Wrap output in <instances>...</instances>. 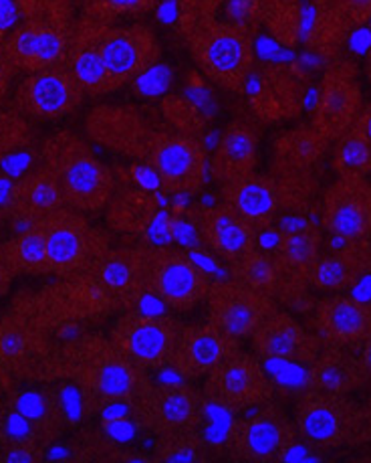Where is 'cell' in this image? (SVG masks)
<instances>
[{"label":"cell","instance_id":"6da1fadb","mask_svg":"<svg viewBox=\"0 0 371 463\" xmlns=\"http://www.w3.org/2000/svg\"><path fill=\"white\" fill-rule=\"evenodd\" d=\"M42 379L73 384L88 415L111 407H132L152 387L148 371L101 334H79L67 340L51 354Z\"/></svg>","mask_w":371,"mask_h":463},{"label":"cell","instance_id":"7a4b0ae2","mask_svg":"<svg viewBox=\"0 0 371 463\" xmlns=\"http://www.w3.org/2000/svg\"><path fill=\"white\" fill-rule=\"evenodd\" d=\"M41 162L53 170L67 207L85 214L99 213L114 196V175L81 136L69 130L49 136L41 146Z\"/></svg>","mask_w":371,"mask_h":463},{"label":"cell","instance_id":"3957f363","mask_svg":"<svg viewBox=\"0 0 371 463\" xmlns=\"http://www.w3.org/2000/svg\"><path fill=\"white\" fill-rule=\"evenodd\" d=\"M24 21L3 37L6 55L19 71H41L63 65L71 21L67 0H16Z\"/></svg>","mask_w":371,"mask_h":463},{"label":"cell","instance_id":"277c9868","mask_svg":"<svg viewBox=\"0 0 371 463\" xmlns=\"http://www.w3.org/2000/svg\"><path fill=\"white\" fill-rule=\"evenodd\" d=\"M190 53L210 81L228 91H243L255 65L253 33L246 24L202 19L184 27Z\"/></svg>","mask_w":371,"mask_h":463},{"label":"cell","instance_id":"5b68a950","mask_svg":"<svg viewBox=\"0 0 371 463\" xmlns=\"http://www.w3.org/2000/svg\"><path fill=\"white\" fill-rule=\"evenodd\" d=\"M45 237L47 276L73 279L88 273L103 253L109 251V241L101 231L89 225L85 213L61 207L37 221Z\"/></svg>","mask_w":371,"mask_h":463},{"label":"cell","instance_id":"8992f818","mask_svg":"<svg viewBox=\"0 0 371 463\" xmlns=\"http://www.w3.org/2000/svg\"><path fill=\"white\" fill-rule=\"evenodd\" d=\"M145 289L163 306L190 312L209 298L212 279L192 257L170 247L144 250Z\"/></svg>","mask_w":371,"mask_h":463},{"label":"cell","instance_id":"52a82bcc","mask_svg":"<svg viewBox=\"0 0 371 463\" xmlns=\"http://www.w3.org/2000/svg\"><path fill=\"white\" fill-rule=\"evenodd\" d=\"M53 350L51 336L31 316L19 307L0 312V387L11 391L42 379Z\"/></svg>","mask_w":371,"mask_h":463},{"label":"cell","instance_id":"ba28073f","mask_svg":"<svg viewBox=\"0 0 371 463\" xmlns=\"http://www.w3.org/2000/svg\"><path fill=\"white\" fill-rule=\"evenodd\" d=\"M295 427L309 448L335 449L357 439L364 413L348 397L309 391L295 407Z\"/></svg>","mask_w":371,"mask_h":463},{"label":"cell","instance_id":"9c48e42d","mask_svg":"<svg viewBox=\"0 0 371 463\" xmlns=\"http://www.w3.org/2000/svg\"><path fill=\"white\" fill-rule=\"evenodd\" d=\"M142 160L148 162L162 188L170 194L198 193L209 170L206 148L188 132L153 130Z\"/></svg>","mask_w":371,"mask_h":463},{"label":"cell","instance_id":"30bf717a","mask_svg":"<svg viewBox=\"0 0 371 463\" xmlns=\"http://www.w3.org/2000/svg\"><path fill=\"white\" fill-rule=\"evenodd\" d=\"M297 427L279 407L264 402L256 413L238 417L227 433V451L237 461H279L297 441Z\"/></svg>","mask_w":371,"mask_h":463},{"label":"cell","instance_id":"8fae6325","mask_svg":"<svg viewBox=\"0 0 371 463\" xmlns=\"http://www.w3.org/2000/svg\"><path fill=\"white\" fill-rule=\"evenodd\" d=\"M273 394V383L256 354L238 350L206 374L204 397L230 413L261 407L271 402Z\"/></svg>","mask_w":371,"mask_h":463},{"label":"cell","instance_id":"7c38bea8","mask_svg":"<svg viewBox=\"0 0 371 463\" xmlns=\"http://www.w3.org/2000/svg\"><path fill=\"white\" fill-rule=\"evenodd\" d=\"M135 421L155 437L200 429L204 397L186 383L152 384L134 405Z\"/></svg>","mask_w":371,"mask_h":463},{"label":"cell","instance_id":"4fadbf2b","mask_svg":"<svg viewBox=\"0 0 371 463\" xmlns=\"http://www.w3.org/2000/svg\"><path fill=\"white\" fill-rule=\"evenodd\" d=\"M182 324L170 318V316H152V314H125L111 328L109 338L116 342L117 348L144 366L150 368L172 366L176 345Z\"/></svg>","mask_w":371,"mask_h":463},{"label":"cell","instance_id":"5bb4252c","mask_svg":"<svg viewBox=\"0 0 371 463\" xmlns=\"http://www.w3.org/2000/svg\"><path fill=\"white\" fill-rule=\"evenodd\" d=\"M85 91L65 65L27 73L14 91V109L31 119H61L81 108Z\"/></svg>","mask_w":371,"mask_h":463},{"label":"cell","instance_id":"9a60e30c","mask_svg":"<svg viewBox=\"0 0 371 463\" xmlns=\"http://www.w3.org/2000/svg\"><path fill=\"white\" fill-rule=\"evenodd\" d=\"M97 41L114 91L148 71L158 63L162 53L158 39L144 24L116 27L99 23Z\"/></svg>","mask_w":371,"mask_h":463},{"label":"cell","instance_id":"2e32d148","mask_svg":"<svg viewBox=\"0 0 371 463\" xmlns=\"http://www.w3.org/2000/svg\"><path fill=\"white\" fill-rule=\"evenodd\" d=\"M209 322L235 338H250L277 310L273 298L237 279L212 281L209 291Z\"/></svg>","mask_w":371,"mask_h":463},{"label":"cell","instance_id":"e0dca14e","mask_svg":"<svg viewBox=\"0 0 371 463\" xmlns=\"http://www.w3.org/2000/svg\"><path fill=\"white\" fill-rule=\"evenodd\" d=\"M361 90L353 63H333L319 90L313 128L329 142L348 132L361 111Z\"/></svg>","mask_w":371,"mask_h":463},{"label":"cell","instance_id":"ac0fdd59","mask_svg":"<svg viewBox=\"0 0 371 463\" xmlns=\"http://www.w3.org/2000/svg\"><path fill=\"white\" fill-rule=\"evenodd\" d=\"M323 225L343 241L371 237V183L366 176H339L325 194Z\"/></svg>","mask_w":371,"mask_h":463},{"label":"cell","instance_id":"d6986e66","mask_svg":"<svg viewBox=\"0 0 371 463\" xmlns=\"http://www.w3.org/2000/svg\"><path fill=\"white\" fill-rule=\"evenodd\" d=\"M238 350V338L210 322L182 326L172 366L182 379L196 381L209 374L222 360L237 354Z\"/></svg>","mask_w":371,"mask_h":463},{"label":"cell","instance_id":"ffe728a7","mask_svg":"<svg viewBox=\"0 0 371 463\" xmlns=\"http://www.w3.org/2000/svg\"><path fill=\"white\" fill-rule=\"evenodd\" d=\"M85 130L93 142L140 160L153 134V128L145 122L140 109L132 106L93 108L85 118Z\"/></svg>","mask_w":371,"mask_h":463},{"label":"cell","instance_id":"44dd1931","mask_svg":"<svg viewBox=\"0 0 371 463\" xmlns=\"http://www.w3.org/2000/svg\"><path fill=\"white\" fill-rule=\"evenodd\" d=\"M194 225L209 250L228 263L256 247L258 231L224 201L214 207L198 209Z\"/></svg>","mask_w":371,"mask_h":463},{"label":"cell","instance_id":"7402d4cb","mask_svg":"<svg viewBox=\"0 0 371 463\" xmlns=\"http://www.w3.org/2000/svg\"><path fill=\"white\" fill-rule=\"evenodd\" d=\"M253 350L258 358L313 363L319 354V338L307 332L292 316L274 310L253 336Z\"/></svg>","mask_w":371,"mask_h":463},{"label":"cell","instance_id":"603a6c76","mask_svg":"<svg viewBox=\"0 0 371 463\" xmlns=\"http://www.w3.org/2000/svg\"><path fill=\"white\" fill-rule=\"evenodd\" d=\"M61 207H67L61 184L53 170L39 162L37 166L29 168L11 184L6 214L32 225Z\"/></svg>","mask_w":371,"mask_h":463},{"label":"cell","instance_id":"cb8c5ba5","mask_svg":"<svg viewBox=\"0 0 371 463\" xmlns=\"http://www.w3.org/2000/svg\"><path fill=\"white\" fill-rule=\"evenodd\" d=\"M97 29L99 23L85 14L79 21L73 23L71 39H69L67 55L63 61V65L71 71L77 83L83 88L85 96L89 98H99L114 91V85H111L106 63H103L99 51Z\"/></svg>","mask_w":371,"mask_h":463},{"label":"cell","instance_id":"d4e9b609","mask_svg":"<svg viewBox=\"0 0 371 463\" xmlns=\"http://www.w3.org/2000/svg\"><path fill=\"white\" fill-rule=\"evenodd\" d=\"M315 328L329 346L364 345L371 336V306L348 296L325 298L317 306Z\"/></svg>","mask_w":371,"mask_h":463},{"label":"cell","instance_id":"484cf974","mask_svg":"<svg viewBox=\"0 0 371 463\" xmlns=\"http://www.w3.org/2000/svg\"><path fill=\"white\" fill-rule=\"evenodd\" d=\"M222 201L228 203L256 231H264L271 227L279 211L281 186L273 176L250 173L224 183Z\"/></svg>","mask_w":371,"mask_h":463},{"label":"cell","instance_id":"4316f807","mask_svg":"<svg viewBox=\"0 0 371 463\" xmlns=\"http://www.w3.org/2000/svg\"><path fill=\"white\" fill-rule=\"evenodd\" d=\"M83 276L91 279L109 299L132 302L145 289L144 250H109Z\"/></svg>","mask_w":371,"mask_h":463},{"label":"cell","instance_id":"83f0119b","mask_svg":"<svg viewBox=\"0 0 371 463\" xmlns=\"http://www.w3.org/2000/svg\"><path fill=\"white\" fill-rule=\"evenodd\" d=\"M258 142H261V130L255 122L243 118L230 122L212 154V175L224 184L228 180L255 173L258 165Z\"/></svg>","mask_w":371,"mask_h":463},{"label":"cell","instance_id":"f1b7e54d","mask_svg":"<svg viewBox=\"0 0 371 463\" xmlns=\"http://www.w3.org/2000/svg\"><path fill=\"white\" fill-rule=\"evenodd\" d=\"M8 402L32 429L37 441L47 448L63 433L67 413L63 401L55 387H41L32 391H8Z\"/></svg>","mask_w":371,"mask_h":463},{"label":"cell","instance_id":"f546056e","mask_svg":"<svg viewBox=\"0 0 371 463\" xmlns=\"http://www.w3.org/2000/svg\"><path fill=\"white\" fill-rule=\"evenodd\" d=\"M366 383L359 358L341 346H329L315 356L309 368V389L349 397Z\"/></svg>","mask_w":371,"mask_h":463},{"label":"cell","instance_id":"4dcf8cb0","mask_svg":"<svg viewBox=\"0 0 371 463\" xmlns=\"http://www.w3.org/2000/svg\"><path fill=\"white\" fill-rule=\"evenodd\" d=\"M357 243L361 241H351L349 250L319 253L309 269V284L323 291H343L356 284L369 263V253Z\"/></svg>","mask_w":371,"mask_h":463},{"label":"cell","instance_id":"1f68e13d","mask_svg":"<svg viewBox=\"0 0 371 463\" xmlns=\"http://www.w3.org/2000/svg\"><path fill=\"white\" fill-rule=\"evenodd\" d=\"M34 156V132L21 111L0 109V176L24 175Z\"/></svg>","mask_w":371,"mask_h":463},{"label":"cell","instance_id":"d6a6232c","mask_svg":"<svg viewBox=\"0 0 371 463\" xmlns=\"http://www.w3.org/2000/svg\"><path fill=\"white\" fill-rule=\"evenodd\" d=\"M319 253H321V235L313 227H303L284 233L279 239L273 260L281 276L307 281L311 265L315 263Z\"/></svg>","mask_w":371,"mask_h":463},{"label":"cell","instance_id":"836d02e7","mask_svg":"<svg viewBox=\"0 0 371 463\" xmlns=\"http://www.w3.org/2000/svg\"><path fill=\"white\" fill-rule=\"evenodd\" d=\"M0 251L16 276H47L45 237L37 222L27 225L21 233L0 243Z\"/></svg>","mask_w":371,"mask_h":463},{"label":"cell","instance_id":"e575fe53","mask_svg":"<svg viewBox=\"0 0 371 463\" xmlns=\"http://www.w3.org/2000/svg\"><path fill=\"white\" fill-rule=\"evenodd\" d=\"M327 144H329V140L323 138L313 126L297 128V130L283 134L277 140L274 160H277V166H281V170L297 173V170L313 165L325 152Z\"/></svg>","mask_w":371,"mask_h":463},{"label":"cell","instance_id":"d590c367","mask_svg":"<svg viewBox=\"0 0 371 463\" xmlns=\"http://www.w3.org/2000/svg\"><path fill=\"white\" fill-rule=\"evenodd\" d=\"M232 278L240 284L253 288L256 291H263V294L271 296L281 286V271L277 263L273 260V253H264L255 247L243 257H238L237 261H232Z\"/></svg>","mask_w":371,"mask_h":463},{"label":"cell","instance_id":"8d00e7d4","mask_svg":"<svg viewBox=\"0 0 371 463\" xmlns=\"http://www.w3.org/2000/svg\"><path fill=\"white\" fill-rule=\"evenodd\" d=\"M331 165L339 176H366L371 173V144L356 126L335 140Z\"/></svg>","mask_w":371,"mask_h":463},{"label":"cell","instance_id":"74e56055","mask_svg":"<svg viewBox=\"0 0 371 463\" xmlns=\"http://www.w3.org/2000/svg\"><path fill=\"white\" fill-rule=\"evenodd\" d=\"M292 77L284 71H269L261 77V85L255 93V109L263 118L287 116V109L295 99Z\"/></svg>","mask_w":371,"mask_h":463},{"label":"cell","instance_id":"f35d334b","mask_svg":"<svg viewBox=\"0 0 371 463\" xmlns=\"http://www.w3.org/2000/svg\"><path fill=\"white\" fill-rule=\"evenodd\" d=\"M206 445L198 429L190 431H176L168 435H160L153 448L155 461H200L204 458Z\"/></svg>","mask_w":371,"mask_h":463},{"label":"cell","instance_id":"ab89813d","mask_svg":"<svg viewBox=\"0 0 371 463\" xmlns=\"http://www.w3.org/2000/svg\"><path fill=\"white\" fill-rule=\"evenodd\" d=\"M158 0H83V14L106 24H114L124 16L150 13Z\"/></svg>","mask_w":371,"mask_h":463},{"label":"cell","instance_id":"60d3db41","mask_svg":"<svg viewBox=\"0 0 371 463\" xmlns=\"http://www.w3.org/2000/svg\"><path fill=\"white\" fill-rule=\"evenodd\" d=\"M182 29L202 19H212L224 0H178Z\"/></svg>","mask_w":371,"mask_h":463},{"label":"cell","instance_id":"b9f144b4","mask_svg":"<svg viewBox=\"0 0 371 463\" xmlns=\"http://www.w3.org/2000/svg\"><path fill=\"white\" fill-rule=\"evenodd\" d=\"M331 6H335L349 27L371 21V0H335Z\"/></svg>","mask_w":371,"mask_h":463},{"label":"cell","instance_id":"7bdbcfd3","mask_svg":"<svg viewBox=\"0 0 371 463\" xmlns=\"http://www.w3.org/2000/svg\"><path fill=\"white\" fill-rule=\"evenodd\" d=\"M16 73H19V70L13 65L11 57L6 55L3 41H0V101L5 99L8 90H11V83H13Z\"/></svg>","mask_w":371,"mask_h":463},{"label":"cell","instance_id":"ee69618b","mask_svg":"<svg viewBox=\"0 0 371 463\" xmlns=\"http://www.w3.org/2000/svg\"><path fill=\"white\" fill-rule=\"evenodd\" d=\"M16 278V273L13 271L11 265L5 260L3 251H0V298H5L8 294V289H11L13 281Z\"/></svg>","mask_w":371,"mask_h":463},{"label":"cell","instance_id":"f6af8a7d","mask_svg":"<svg viewBox=\"0 0 371 463\" xmlns=\"http://www.w3.org/2000/svg\"><path fill=\"white\" fill-rule=\"evenodd\" d=\"M353 126H356L357 130L366 136L367 142L371 144V104H367L366 108H361L359 116L356 118V122H353Z\"/></svg>","mask_w":371,"mask_h":463},{"label":"cell","instance_id":"bcb514c9","mask_svg":"<svg viewBox=\"0 0 371 463\" xmlns=\"http://www.w3.org/2000/svg\"><path fill=\"white\" fill-rule=\"evenodd\" d=\"M359 364H361V371H364V379L367 383H371V336L364 342V350H361Z\"/></svg>","mask_w":371,"mask_h":463},{"label":"cell","instance_id":"7dc6e473","mask_svg":"<svg viewBox=\"0 0 371 463\" xmlns=\"http://www.w3.org/2000/svg\"><path fill=\"white\" fill-rule=\"evenodd\" d=\"M367 77L371 81V47H369V53H367Z\"/></svg>","mask_w":371,"mask_h":463},{"label":"cell","instance_id":"c3c4849f","mask_svg":"<svg viewBox=\"0 0 371 463\" xmlns=\"http://www.w3.org/2000/svg\"><path fill=\"white\" fill-rule=\"evenodd\" d=\"M335 3V0H317L319 6H331Z\"/></svg>","mask_w":371,"mask_h":463},{"label":"cell","instance_id":"681fc988","mask_svg":"<svg viewBox=\"0 0 371 463\" xmlns=\"http://www.w3.org/2000/svg\"><path fill=\"white\" fill-rule=\"evenodd\" d=\"M271 3H281V0H264V5H271Z\"/></svg>","mask_w":371,"mask_h":463},{"label":"cell","instance_id":"f907efd6","mask_svg":"<svg viewBox=\"0 0 371 463\" xmlns=\"http://www.w3.org/2000/svg\"><path fill=\"white\" fill-rule=\"evenodd\" d=\"M0 209H3V207H0Z\"/></svg>","mask_w":371,"mask_h":463}]
</instances>
